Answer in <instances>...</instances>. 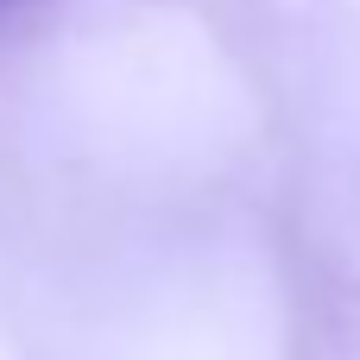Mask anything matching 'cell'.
<instances>
[{
    "instance_id": "cell-1",
    "label": "cell",
    "mask_w": 360,
    "mask_h": 360,
    "mask_svg": "<svg viewBox=\"0 0 360 360\" xmlns=\"http://www.w3.org/2000/svg\"><path fill=\"white\" fill-rule=\"evenodd\" d=\"M0 6H13V0H0Z\"/></svg>"
}]
</instances>
